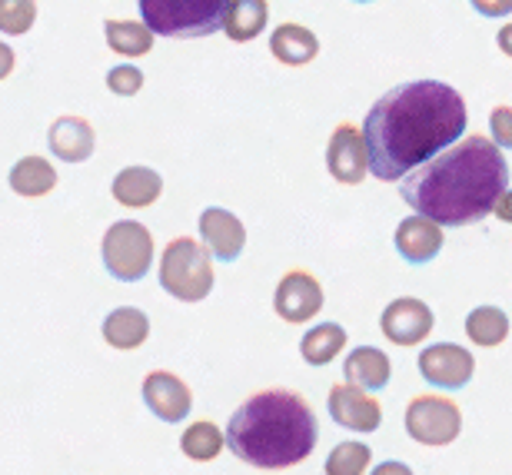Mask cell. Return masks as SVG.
<instances>
[{
    "label": "cell",
    "mask_w": 512,
    "mask_h": 475,
    "mask_svg": "<svg viewBox=\"0 0 512 475\" xmlns=\"http://www.w3.org/2000/svg\"><path fill=\"white\" fill-rule=\"evenodd\" d=\"M466 133V100L443 80H409L386 90L363 120L376 180H403Z\"/></svg>",
    "instance_id": "cell-1"
},
{
    "label": "cell",
    "mask_w": 512,
    "mask_h": 475,
    "mask_svg": "<svg viewBox=\"0 0 512 475\" xmlns=\"http://www.w3.org/2000/svg\"><path fill=\"white\" fill-rule=\"evenodd\" d=\"M509 187V163L493 137L463 133L436 157L419 163L403 177L406 206L439 226H469L493 213L496 200Z\"/></svg>",
    "instance_id": "cell-2"
},
{
    "label": "cell",
    "mask_w": 512,
    "mask_h": 475,
    "mask_svg": "<svg viewBox=\"0 0 512 475\" xmlns=\"http://www.w3.org/2000/svg\"><path fill=\"white\" fill-rule=\"evenodd\" d=\"M320 442V422L300 392L263 389L230 416L227 446L243 466L280 472L293 469Z\"/></svg>",
    "instance_id": "cell-3"
},
{
    "label": "cell",
    "mask_w": 512,
    "mask_h": 475,
    "mask_svg": "<svg viewBox=\"0 0 512 475\" xmlns=\"http://www.w3.org/2000/svg\"><path fill=\"white\" fill-rule=\"evenodd\" d=\"M137 7L157 37L197 40L223 30L230 0H137Z\"/></svg>",
    "instance_id": "cell-4"
},
{
    "label": "cell",
    "mask_w": 512,
    "mask_h": 475,
    "mask_svg": "<svg viewBox=\"0 0 512 475\" xmlns=\"http://www.w3.org/2000/svg\"><path fill=\"white\" fill-rule=\"evenodd\" d=\"M213 253L203 246V240L193 236H177L167 243L160 256V286L167 289L180 303H200L213 293Z\"/></svg>",
    "instance_id": "cell-5"
},
{
    "label": "cell",
    "mask_w": 512,
    "mask_h": 475,
    "mask_svg": "<svg viewBox=\"0 0 512 475\" xmlns=\"http://www.w3.org/2000/svg\"><path fill=\"white\" fill-rule=\"evenodd\" d=\"M104 256V270L120 283H137L150 273L153 263V236L137 220H120L104 233L100 243Z\"/></svg>",
    "instance_id": "cell-6"
},
{
    "label": "cell",
    "mask_w": 512,
    "mask_h": 475,
    "mask_svg": "<svg viewBox=\"0 0 512 475\" xmlns=\"http://www.w3.org/2000/svg\"><path fill=\"white\" fill-rule=\"evenodd\" d=\"M406 432L419 446H449L463 432V409L453 399L436 396V392H423L413 396L406 406Z\"/></svg>",
    "instance_id": "cell-7"
},
{
    "label": "cell",
    "mask_w": 512,
    "mask_h": 475,
    "mask_svg": "<svg viewBox=\"0 0 512 475\" xmlns=\"http://www.w3.org/2000/svg\"><path fill=\"white\" fill-rule=\"evenodd\" d=\"M323 309V286L310 270H290L276 283L273 293V313L283 323H310L313 316H320Z\"/></svg>",
    "instance_id": "cell-8"
},
{
    "label": "cell",
    "mask_w": 512,
    "mask_h": 475,
    "mask_svg": "<svg viewBox=\"0 0 512 475\" xmlns=\"http://www.w3.org/2000/svg\"><path fill=\"white\" fill-rule=\"evenodd\" d=\"M326 170L336 183H346V187H356V183L366 180L370 173V153H366V140L363 130L356 123H340L330 133V143H326Z\"/></svg>",
    "instance_id": "cell-9"
},
{
    "label": "cell",
    "mask_w": 512,
    "mask_h": 475,
    "mask_svg": "<svg viewBox=\"0 0 512 475\" xmlns=\"http://www.w3.org/2000/svg\"><path fill=\"white\" fill-rule=\"evenodd\" d=\"M419 373L436 389H463L469 386V379L476 373V359L469 349L456 343H433L419 353Z\"/></svg>",
    "instance_id": "cell-10"
},
{
    "label": "cell",
    "mask_w": 512,
    "mask_h": 475,
    "mask_svg": "<svg viewBox=\"0 0 512 475\" xmlns=\"http://www.w3.org/2000/svg\"><path fill=\"white\" fill-rule=\"evenodd\" d=\"M326 409L336 426L350 432H376L383 426V406L370 396V389L356 386V382H336L326 396Z\"/></svg>",
    "instance_id": "cell-11"
},
{
    "label": "cell",
    "mask_w": 512,
    "mask_h": 475,
    "mask_svg": "<svg viewBox=\"0 0 512 475\" xmlns=\"http://www.w3.org/2000/svg\"><path fill=\"white\" fill-rule=\"evenodd\" d=\"M433 326H436L433 309H429L423 299H416V296L393 299V303H389L383 309V316H380L383 336L393 346H419V343H426L429 333H433Z\"/></svg>",
    "instance_id": "cell-12"
},
{
    "label": "cell",
    "mask_w": 512,
    "mask_h": 475,
    "mask_svg": "<svg viewBox=\"0 0 512 475\" xmlns=\"http://www.w3.org/2000/svg\"><path fill=\"white\" fill-rule=\"evenodd\" d=\"M143 402H147V409L160 422H170V426H177V422H183V419L190 416L193 392H190V386L177 373L157 369V373H150L147 379H143Z\"/></svg>",
    "instance_id": "cell-13"
},
{
    "label": "cell",
    "mask_w": 512,
    "mask_h": 475,
    "mask_svg": "<svg viewBox=\"0 0 512 475\" xmlns=\"http://www.w3.org/2000/svg\"><path fill=\"white\" fill-rule=\"evenodd\" d=\"M200 240L213 253V260L233 263L247 246V226L237 213L223 210V206H207L200 213Z\"/></svg>",
    "instance_id": "cell-14"
},
{
    "label": "cell",
    "mask_w": 512,
    "mask_h": 475,
    "mask_svg": "<svg viewBox=\"0 0 512 475\" xmlns=\"http://www.w3.org/2000/svg\"><path fill=\"white\" fill-rule=\"evenodd\" d=\"M443 226L429 216L416 213L406 216L403 223L396 226V253L403 256L409 266H426L433 263L439 250H443Z\"/></svg>",
    "instance_id": "cell-15"
},
{
    "label": "cell",
    "mask_w": 512,
    "mask_h": 475,
    "mask_svg": "<svg viewBox=\"0 0 512 475\" xmlns=\"http://www.w3.org/2000/svg\"><path fill=\"white\" fill-rule=\"evenodd\" d=\"M50 153L64 163H84L94 157L97 150V133L84 117H60L47 133Z\"/></svg>",
    "instance_id": "cell-16"
},
{
    "label": "cell",
    "mask_w": 512,
    "mask_h": 475,
    "mask_svg": "<svg viewBox=\"0 0 512 475\" xmlns=\"http://www.w3.org/2000/svg\"><path fill=\"white\" fill-rule=\"evenodd\" d=\"M110 193H114V200L120 206H127V210H147V206L160 200L163 177L150 167H124L114 177Z\"/></svg>",
    "instance_id": "cell-17"
},
{
    "label": "cell",
    "mask_w": 512,
    "mask_h": 475,
    "mask_svg": "<svg viewBox=\"0 0 512 475\" xmlns=\"http://www.w3.org/2000/svg\"><path fill=\"white\" fill-rule=\"evenodd\" d=\"M270 54L286 67H306L320 57V37L303 24H280L270 34Z\"/></svg>",
    "instance_id": "cell-18"
},
{
    "label": "cell",
    "mask_w": 512,
    "mask_h": 475,
    "mask_svg": "<svg viewBox=\"0 0 512 475\" xmlns=\"http://www.w3.org/2000/svg\"><path fill=\"white\" fill-rule=\"evenodd\" d=\"M100 333H104L107 346L130 353V349H140L150 339V316L137 306H120L104 319Z\"/></svg>",
    "instance_id": "cell-19"
},
{
    "label": "cell",
    "mask_w": 512,
    "mask_h": 475,
    "mask_svg": "<svg viewBox=\"0 0 512 475\" xmlns=\"http://www.w3.org/2000/svg\"><path fill=\"white\" fill-rule=\"evenodd\" d=\"M343 376H346V382H356V386L376 392V389L389 386V379H393V363H389V356L383 353V349L360 346V349H353V353L346 356Z\"/></svg>",
    "instance_id": "cell-20"
},
{
    "label": "cell",
    "mask_w": 512,
    "mask_h": 475,
    "mask_svg": "<svg viewBox=\"0 0 512 475\" xmlns=\"http://www.w3.org/2000/svg\"><path fill=\"white\" fill-rule=\"evenodd\" d=\"M270 24V4L266 0H230L227 17H223V34L233 44H250Z\"/></svg>",
    "instance_id": "cell-21"
},
{
    "label": "cell",
    "mask_w": 512,
    "mask_h": 475,
    "mask_svg": "<svg viewBox=\"0 0 512 475\" xmlns=\"http://www.w3.org/2000/svg\"><path fill=\"white\" fill-rule=\"evenodd\" d=\"M54 187H57V170L44 157H24L10 170V190L17 196H27V200L47 196Z\"/></svg>",
    "instance_id": "cell-22"
},
{
    "label": "cell",
    "mask_w": 512,
    "mask_h": 475,
    "mask_svg": "<svg viewBox=\"0 0 512 475\" xmlns=\"http://www.w3.org/2000/svg\"><path fill=\"white\" fill-rule=\"evenodd\" d=\"M346 349V329L340 323H316L310 333L300 339V356L310 366H330Z\"/></svg>",
    "instance_id": "cell-23"
},
{
    "label": "cell",
    "mask_w": 512,
    "mask_h": 475,
    "mask_svg": "<svg viewBox=\"0 0 512 475\" xmlns=\"http://www.w3.org/2000/svg\"><path fill=\"white\" fill-rule=\"evenodd\" d=\"M107 47L120 57H147L157 34L143 20H107L104 24Z\"/></svg>",
    "instance_id": "cell-24"
},
{
    "label": "cell",
    "mask_w": 512,
    "mask_h": 475,
    "mask_svg": "<svg viewBox=\"0 0 512 475\" xmlns=\"http://www.w3.org/2000/svg\"><path fill=\"white\" fill-rule=\"evenodd\" d=\"M466 336H469V343H476L483 349H496L499 343L509 339V316L499 306H476L473 313L466 316Z\"/></svg>",
    "instance_id": "cell-25"
},
{
    "label": "cell",
    "mask_w": 512,
    "mask_h": 475,
    "mask_svg": "<svg viewBox=\"0 0 512 475\" xmlns=\"http://www.w3.org/2000/svg\"><path fill=\"white\" fill-rule=\"evenodd\" d=\"M223 446H227V436L210 419H197L180 436V449L190 462H213L223 452Z\"/></svg>",
    "instance_id": "cell-26"
},
{
    "label": "cell",
    "mask_w": 512,
    "mask_h": 475,
    "mask_svg": "<svg viewBox=\"0 0 512 475\" xmlns=\"http://www.w3.org/2000/svg\"><path fill=\"white\" fill-rule=\"evenodd\" d=\"M373 449L363 442H340L330 456H326V475H363L370 469Z\"/></svg>",
    "instance_id": "cell-27"
},
{
    "label": "cell",
    "mask_w": 512,
    "mask_h": 475,
    "mask_svg": "<svg viewBox=\"0 0 512 475\" xmlns=\"http://www.w3.org/2000/svg\"><path fill=\"white\" fill-rule=\"evenodd\" d=\"M37 20V0H0V34L24 37Z\"/></svg>",
    "instance_id": "cell-28"
},
{
    "label": "cell",
    "mask_w": 512,
    "mask_h": 475,
    "mask_svg": "<svg viewBox=\"0 0 512 475\" xmlns=\"http://www.w3.org/2000/svg\"><path fill=\"white\" fill-rule=\"evenodd\" d=\"M143 84H147V77H143V70L133 67V64H120L107 74L110 94H117V97H137L143 90Z\"/></svg>",
    "instance_id": "cell-29"
},
{
    "label": "cell",
    "mask_w": 512,
    "mask_h": 475,
    "mask_svg": "<svg viewBox=\"0 0 512 475\" xmlns=\"http://www.w3.org/2000/svg\"><path fill=\"white\" fill-rule=\"evenodd\" d=\"M489 137L496 147L512 150V107H496L489 113Z\"/></svg>",
    "instance_id": "cell-30"
},
{
    "label": "cell",
    "mask_w": 512,
    "mask_h": 475,
    "mask_svg": "<svg viewBox=\"0 0 512 475\" xmlns=\"http://www.w3.org/2000/svg\"><path fill=\"white\" fill-rule=\"evenodd\" d=\"M476 7V14L483 17H509L512 14V0H469Z\"/></svg>",
    "instance_id": "cell-31"
},
{
    "label": "cell",
    "mask_w": 512,
    "mask_h": 475,
    "mask_svg": "<svg viewBox=\"0 0 512 475\" xmlns=\"http://www.w3.org/2000/svg\"><path fill=\"white\" fill-rule=\"evenodd\" d=\"M14 64H17V54L10 50V44L0 40V80H7L10 74H14Z\"/></svg>",
    "instance_id": "cell-32"
},
{
    "label": "cell",
    "mask_w": 512,
    "mask_h": 475,
    "mask_svg": "<svg viewBox=\"0 0 512 475\" xmlns=\"http://www.w3.org/2000/svg\"><path fill=\"white\" fill-rule=\"evenodd\" d=\"M493 213H496V220L512 223V190H509V187H506V190H503V196H499V200H496Z\"/></svg>",
    "instance_id": "cell-33"
},
{
    "label": "cell",
    "mask_w": 512,
    "mask_h": 475,
    "mask_svg": "<svg viewBox=\"0 0 512 475\" xmlns=\"http://www.w3.org/2000/svg\"><path fill=\"white\" fill-rule=\"evenodd\" d=\"M496 44H499V50H503V54L512 60V20L496 34Z\"/></svg>",
    "instance_id": "cell-34"
},
{
    "label": "cell",
    "mask_w": 512,
    "mask_h": 475,
    "mask_svg": "<svg viewBox=\"0 0 512 475\" xmlns=\"http://www.w3.org/2000/svg\"><path fill=\"white\" fill-rule=\"evenodd\" d=\"M376 472H406V466H396V462H386V466H380Z\"/></svg>",
    "instance_id": "cell-35"
},
{
    "label": "cell",
    "mask_w": 512,
    "mask_h": 475,
    "mask_svg": "<svg viewBox=\"0 0 512 475\" xmlns=\"http://www.w3.org/2000/svg\"><path fill=\"white\" fill-rule=\"evenodd\" d=\"M353 4H373V0H353Z\"/></svg>",
    "instance_id": "cell-36"
}]
</instances>
